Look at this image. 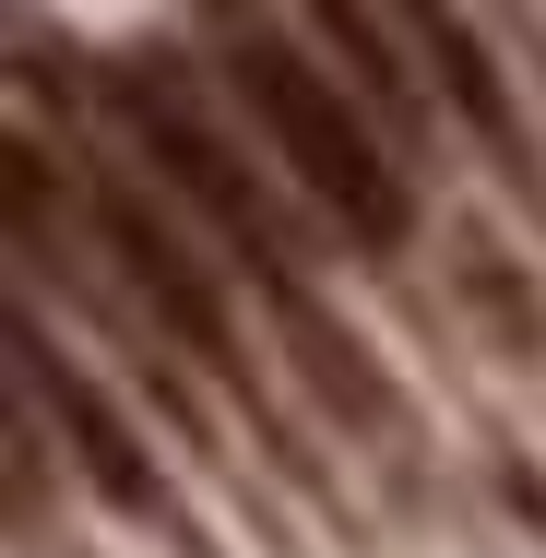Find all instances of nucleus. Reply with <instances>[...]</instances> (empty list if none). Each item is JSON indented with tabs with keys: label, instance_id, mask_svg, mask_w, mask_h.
I'll return each instance as SVG.
<instances>
[{
	"label": "nucleus",
	"instance_id": "nucleus-2",
	"mask_svg": "<svg viewBox=\"0 0 546 558\" xmlns=\"http://www.w3.org/2000/svg\"><path fill=\"white\" fill-rule=\"evenodd\" d=\"M108 108L131 119V143L155 155V179H167V191H179V203H191V215L250 262V286H262V298H298V286H310V274H298V250H286V215H274V203H262V179H250V155L191 108V84H179L167 60H131V72L108 84Z\"/></svg>",
	"mask_w": 546,
	"mask_h": 558
},
{
	"label": "nucleus",
	"instance_id": "nucleus-5",
	"mask_svg": "<svg viewBox=\"0 0 546 558\" xmlns=\"http://www.w3.org/2000/svg\"><path fill=\"white\" fill-rule=\"evenodd\" d=\"M380 12H392V36L416 48V72L439 84V108L463 119V131H475V143L499 155V167H523V119H511V84H499L487 36H475V24L451 12V0H380Z\"/></svg>",
	"mask_w": 546,
	"mask_h": 558
},
{
	"label": "nucleus",
	"instance_id": "nucleus-3",
	"mask_svg": "<svg viewBox=\"0 0 546 558\" xmlns=\"http://www.w3.org/2000/svg\"><path fill=\"white\" fill-rule=\"evenodd\" d=\"M96 238H108V262L131 274V298L155 310V333H179L191 356H203V368H226V380H250V368H238V322H226L215 274L191 262V238H179L167 215H155V203L131 191V179H108V191H96Z\"/></svg>",
	"mask_w": 546,
	"mask_h": 558
},
{
	"label": "nucleus",
	"instance_id": "nucleus-9",
	"mask_svg": "<svg viewBox=\"0 0 546 558\" xmlns=\"http://www.w3.org/2000/svg\"><path fill=\"white\" fill-rule=\"evenodd\" d=\"M215 12H238V0H215Z\"/></svg>",
	"mask_w": 546,
	"mask_h": 558
},
{
	"label": "nucleus",
	"instance_id": "nucleus-4",
	"mask_svg": "<svg viewBox=\"0 0 546 558\" xmlns=\"http://www.w3.org/2000/svg\"><path fill=\"white\" fill-rule=\"evenodd\" d=\"M12 368H24V404L60 416V440H72V463H84V487H96L108 511H131V523H155V511H167V475H155V451L131 440V416H119L84 368H60L36 322H12Z\"/></svg>",
	"mask_w": 546,
	"mask_h": 558
},
{
	"label": "nucleus",
	"instance_id": "nucleus-8",
	"mask_svg": "<svg viewBox=\"0 0 546 558\" xmlns=\"http://www.w3.org/2000/svg\"><path fill=\"white\" fill-rule=\"evenodd\" d=\"M451 286H463V310L487 322V344H499V356H535V344H546V298L499 262V250H487V238H463V274H451Z\"/></svg>",
	"mask_w": 546,
	"mask_h": 558
},
{
	"label": "nucleus",
	"instance_id": "nucleus-6",
	"mask_svg": "<svg viewBox=\"0 0 546 558\" xmlns=\"http://www.w3.org/2000/svg\"><path fill=\"white\" fill-rule=\"evenodd\" d=\"M274 333H286L298 380H310V404H321L344 440H380V451L404 440V392L380 380V356H368L356 333H332V310L310 298V286H298V298H274Z\"/></svg>",
	"mask_w": 546,
	"mask_h": 558
},
{
	"label": "nucleus",
	"instance_id": "nucleus-1",
	"mask_svg": "<svg viewBox=\"0 0 546 558\" xmlns=\"http://www.w3.org/2000/svg\"><path fill=\"white\" fill-rule=\"evenodd\" d=\"M226 84H238V108L274 131L286 179H298L356 250H404V238H416V191H404V167H392V131L356 108L321 60H298L274 24H226Z\"/></svg>",
	"mask_w": 546,
	"mask_h": 558
},
{
	"label": "nucleus",
	"instance_id": "nucleus-7",
	"mask_svg": "<svg viewBox=\"0 0 546 558\" xmlns=\"http://www.w3.org/2000/svg\"><path fill=\"white\" fill-rule=\"evenodd\" d=\"M310 12V36L332 48V72H344V96L380 119L392 143H428V96H416V48L392 36V12L380 0H298Z\"/></svg>",
	"mask_w": 546,
	"mask_h": 558
}]
</instances>
